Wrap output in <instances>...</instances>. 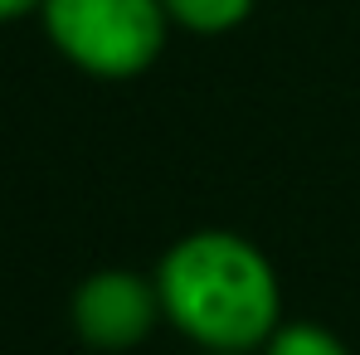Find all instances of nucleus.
Returning a JSON list of instances; mask_svg holds the SVG:
<instances>
[{"mask_svg":"<svg viewBox=\"0 0 360 355\" xmlns=\"http://www.w3.org/2000/svg\"><path fill=\"white\" fill-rule=\"evenodd\" d=\"M39 20L63 59L103 83L141 78L176 30L161 0H44Z\"/></svg>","mask_w":360,"mask_h":355,"instance_id":"obj_2","label":"nucleus"},{"mask_svg":"<svg viewBox=\"0 0 360 355\" xmlns=\"http://www.w3.org/2000/svg\"><path fill=\"white\" fill-rule=\"evenodd\" d=\"M258 355H356L331 326H316V321H283Z\"/></svg>","mask_w":360,"mask_h":355,"instance_id":"obj_5","label":"nucleus"},{"mask_svg":"<svg viewBox=\"0 0 360 355\" xmlns=\"http://www.w3.org/2000/svg\"><path fill=\"white\" fill-rule=\"evenodd\" d=\"M200 355H239V351H200Z\"/></svg>","mask_w":360,"mask_h":355,"instance_id":"obj_7","label":"nucleus"},{"mask_svg":"<svg viewBox=\"0 0 360 355\" xmlns=\"http://www.w3.org/2000/svg\"><path fill=\"white\" fill-rule=\"evenodd\" d=\"M39 5H44V0H0V25L25 20V15H39Z\"/></svg>","mask_w":360,"mask_h":355,"instance_id":"obj_6","label":"nucleus"},{"mask_svg":"<svg viewBox=\"0 0 360 355\" xmlns=\"http://www.w3.org/2000/svg\"><path fill=\"white\" fill-rule=\"evenodd\" d=\"M161 311L200 351L258 355L283 326V278L239 229H190L156 263Z\"/></svg>","mask_w":360,"mask_h":355,"instance_id":"obj_1","label":"nucleus"},{"mask_svg":"<svg viewBox=\"0 0 360 355\" xmlns=\"http://www.w3.org/2000/svg\"><path fill=\"white\" fill-rule=\"evenodd\" d=\"M68 321H73L83 346L122 355V351H136L166 321V311H161L156 278H141L131 268H98L73 288Z\"/></svg>","mask_w":360,"mask_h":355,"instance_id":"obj_3","label":"nucleus"},{"mask_svg":"<svg viewBox=\"0 0 360 355\" xmlns=\"http://www.w3.org/2000/svg\"><path fill=\"white\" fill-rule=\"evenodd\" d=\"M171 25L190 30V34H229L253 15L258 0H161Z\"/></svg>","mask_w":360,"mask_h":355,"instance_id":"obj_4","label":"nucleus"}]
</instances>
